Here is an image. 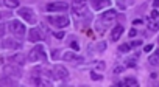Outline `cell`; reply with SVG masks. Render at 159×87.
<instances>
[{
  "instance_id": "d4e9b609",
  "label": "cell",
  "mask_w": 159,
  "mask_h": 87,
  "mask_svg": "<svg viewBox=\"0 0 159 87\" xmlns=\"http://www.w3.org/2000/svg\"><path fill=\"white\" fill-rule=\"evenodd\" d=\"M127 62H128V64H127L128 67H134V65H136V62H134V59H128V61H127Z\"/></svg>"
},
{
  "instance_id": "52a82bcc",
  "label": "cell",
  "mask_w": 159,
  "mask_h": 87,
  "mask_svg": "<svg viewBox=\"0 0 159 87\" xmlns=\"http://www.w3.org/2000/svg\"><path fill=\"white\" fill-rule=\"evenodd\" d=\"M53 75H55L56 79H61V81H66L69 78V72L66 67L62 65H55L53 67Z\"/></svg>"
},
{
  "instance_id": "8fae6325",
  "label": "cell",
  "mask_w": 159,
  "mask_h": 87,
  "mask_svg": "<svg viewBox=\"0 0 159 87\" xmlns=\"http://www.w3.org/2000/svg\"><path fill=\"white\" fill-rule=\"evenodd\" d=\"M62 59H64V61H69V62H84V58H83V56H78L77 53H72V51L64 53Z\"/></svg>"
},
{
  "instance_id": "2e32d148",
  "label": "cell",
  "mask_w": 159,
  "mask_h": 87,
  "mask_svg": "<svg viewBox=\"0 0 159 87\" xmlns=\"http://www.w3.org/2000/svg\"><path fill=\"white\" fill-rule=\"evenodd\" d=\"M148 28L151 30V31H158L159 30V17L158 19H154V20H148Z\"/></svg>"
},
{
  "instance_id": "5b68a950",
  "label": "cell",
  "mask_w": 159,
  "mask_h": 87,
  "mask_svg": "<svg viewBox=\"0 0 159 87\" xmlns=\"http://www.w3.org/2000/svg\"><path fill=\"white\" fill-rule=\"evenodd\" d=\"M17 14L21 16V17L24 19L25 22H28V23H34V22H36V14H34V11H33L31 8H28V6H22V8L19 9Z\"/></svg>"
},
{
  "instance_id": "e0dca14e",
  "label": "cell",
  "mask_w": 159,
  "mask_h": 87,
  "mask_svg": "<svg viewBox=\"0 0 159 87\" xmlns=\"http://www.w3.org/2000/svg\"><path fill=\"white\" fill-rule=\"evenodd\" d=\"M123 84L125 86H132V87H136V86H139V82H137V79L136 78H125V81H123Z\"/></svg>"
},
{
  "instance_id": "6da1fadb",
  "label": "cell",
  "mask_w": 159,
  "mask_h": 87,
  "mask_svg": "<svg viewBox=\"0 0 159 87\" xmlns=\"http://www.w3.org/2000/svg\"><path fill=\"white\" fill-rule=\"evenodd\" d=\"M28 59H30V62H39V61L45 62V61H47V53H45V48L42 45H36L34 48L30 51Z\"/></svg>"
},
{
  "instance_id": "cb8c5ba5",
  "label": "cell",
  "mask_w": 159,
  "mask_h": 87,
  "mask_svg": "<svg viewBox=\"0 0 159 87\" xmlns=\"http://www.w3.org/2000/svg\"><path fill=\"white\" fill-rule=\"evenodd\" d=\"M123 70H125V65H119V67H115V69H114V72L120 73V72H123Z\"/></svg>"
},
{
  "instance_id": "4dcf8cb0",
  "label": "cell",
  "mask_w": 159,
  "mask_h": 87,
  "mask_svg": "<svg viewBox=\"0 0 159 87\" xmlns=\"http://www.w3.org/2000/svg\"><path fill=\"white\" fill-rule=\"evenodd\" d=\"M136 33H137V31H136V30H134V28H132V30H131V31H130V36H131V38H134V36H136Z\"/></svg>"
},
{
  "instance_id": "3957f363",
  "label": "cell",
  "mask_w": 159,
  "mask_h": 87,
  "mask_svg": "<svg viewBox=\"0 0 159 87\" xmlns=\"http://www.w3.org/2000/svg\"><path fill=\"white\" fill-rule=\"evenodd\" d=\"M47 20H48V23L58 26V28H66V26H69V23H70L67 16H48Z\"/></svg>"
},
{
  "instance_id": "d6986e66",
  "label": "cell",
  "mask_w": 159,
  "mask_h": 87,
  "mask_svg": "<svg viewBox=\"0 0 159 87\" xmlns=\"http://www.w3.org/2000/svg\"><path fill=\"white\" fill-rule=\"evenodd\" d=\"M131 48V44H122L120 47H119V51L120 53H128Z\"/></svg>"
},
{
  "instance_id": "9a60e30c",
  "label": "cell",
  "mask_w": 159,
  "mask_h": 87,
  "mask_svg": "<svg viewBox=\"0 0 159 87\" xmlns=\"http://www.w3.org/2000/svg\"><path fill=\"white\" fill-rule=\"evenodd\" d=\"M3 47H5V48H9V50H19L21 48V44L13 41V39H5V41H3Z\"/></svg>"
},
{
  "instance_id": "603a6c76",
  "label": "cell",
  "mask_w": 159,
  "mask_h": 87,
  "mask_svg": "<svg viewBox=\"0 0 159 87\" xmlns=\"http://www.w3.org/2000/svg\"><path fill=\"white\" fill-rule=\"evenodd\" d=\"M53 36H55L56 39H62V38H64V33H62V31H59V33H53Z\"/></svg>"
},
{
  "instance_id": "7c38bea8",
  "label": "cell",
  "mask_w": 159,
  "mask_h": 87,
  "mask_svg": "<svg viewBox=\"0 0 159 87\" xmlns=\"http://www.w3.org/2000/svg\"><path fill=\"white\" fill-rule=\"evenodd\" d=\"M117 17V11L115 9H108V11H105L103 14H101V22H112L114 19Z\"/></svg>"
},
{
  "instance_id": "1f68e13d",
  "label": "cell",
  "mask_w": 159,
  "mask_h": 87,
  "mask_svg": "<svg viewBox=\"0 0 159 87\" xmlns=\"http://www.w3.org/2000/svg\"><path fill=\"white\" fill-rule=\"evenodd\" d=\"M153 6H154V8H156V6H159V0H154V2H153Z\"/></svg>"
},
{
  "instance_id": "ffe728a7",
  "label": "cell",
  "mask_w": 159,
  "mask_h": 87,
  "mask_svg": "<svg viewBox=\"0 0 159 87\" xmlns=\"http://www.w3.org/2000/svg\"><path fill=\"white\" fill-rule=\"evenodd\" d=\"M148 62H150V64L153 65V67H156V65H159V58H158L156 55H154V56H151V58L148 59Z\"/></svg>"
},
{
  "instance_id": "484cf974",
  "label": "cell",
  "mask_w": 159,
  "mask_h": 87,
  "mask_svg": "<svg viewBox=\"0 0 159 87\" xmlns=\"http://www.w3.org/2000/svg\"><path fill=\"white\" fill-rule=\"evenodd\" d=\"M158 17H159V13L156 11V9H154V11L151 13V19H158Z\"/></svg>"
},
{
  "instance_id": "44dd1931",
  "label": "cell",
  "mask_w": 159,
  "mask_h": 87,
  "mask_svg": "<svg viewBox=\"0 0 159 87\" xmlns=\"http://www.w3.org/2000/svg\"><path fill=\"white\" fill-rule=\"evenodd\" d=\"M91 78L94 79V81H100V79H103V76H101V75H97L95 72H92L91 73Z\"/></svg>"
},
{
  "instance_id": "f546056e",
  "label": "cell",
  "mask_w": 159,
  "mask_h": 87,
  "mask_svg": "<svg viewBox=\"0 0 159 87\" xmlns=\"http://www.w3.org/2000/svg\"><path fill=\"white\" fill-rule=\"evenodd\" d=\"M151 50H153V45H151V44H148V45L145 47V51H151Z\"/></svg>"
},
{
  "instance_id": "ac0fdd59",
  "label": "cell",
  "mask_w": 159,
  "mask_h": 87,
  "mask_svg": "<svg viewBox=\"0 0 159 87\" xmlns=\"http://www.w3.org/2000/svg\"><path fill=\"white\" fill-rule=\"evenodd\" d=\"M3 2L8 8H17L19 6V0H3Z\"/></svg>"
},
{
  "instance_id": "f1b7e54d",
  "label": "cell",
  "mask_w": 159,
  "mask_h": 87,
  "mask_svg": "<svg viewBox=\"0 0 159 87\" xmlns=\"http://www.w3.org/2000/svg\"><path fill=\"white\" fill-rule=\"evenodd\" d=\"M140 41H134V42H131V47H139V45H140Z\"/></svg>"
},
{
  "instance_id": "5bb4252c",
  "label": "cell",
  "mask_w": 159,
  "mask_h": 87,
  "mask_svg": "<svg viewBox=\"0 0 159 87\" xmlns=\"http://www.w3.org/2000/svg\"><path fill=\"white\" fill-rule=\"evenodd\" d=\"M9 62H13V64H17V65H24L25 64V56L22 55V53L13 55L11 58H9Z\"/></svg>"
},
{
  "instance_id": "9c48e42d",
  "label": "cell",
  "mask_w": 159,
  "mask_h": 87,
  "mask_svg": "<svg viewBox=\"0 0 159 87\" xmlns=\"http://www.w3.org/2000/svg\"><path fill=\"white\" fill-rule=\"evenodd\" d=\"M92 5V8L95 9V11H100V9H105L108 8L109 5H111V0H89Z\"/></svg>"
},
{
  "instance_id": "4fadbf2b",
  "label": "cell",
  "mask_w": 159,
  "mask_h": 87,
  "mask_svg": "<svg viewBox=\"0 0 159 87\" xmlns=\"http://www.w3.org/2000/svg\"><path fill=\"white\" fill-rule=\"evenodd\" d=\"M28 41L30 42H39V41H42V36H41V33L38 31V30H30L28 31Z\"/></svg>"
},
{
  "instance_id": "30bf717a",
  "label": "cell",
  "mask_w": 159,
  "mask_h": 87,
  "mask_svg": "<svg viewBox=\"0 0 159 87\" xmlns=\"http://www.w3.org/2000/svg\"><path fill=\"white\" fill-rule=\"evenodd\" d=\"M123 31H125V28H123V25H115L114 28L111 30V41H119V39L122 38V34H123Z\"/></svg>"
},
{
  "instance_id": "277c9868",
  "label": "cell",
  "mask_w": 159,
  "mask_h": 87,
  "mask_svg": "<svg viewBox=\"0 0 159 87\" xmlns=\"http://www.w3.org/2000/svg\"><path fill=\"white\" fill-rule=\"evenodd\" d=\"M9 31L14 36H17V38H22L27 30H25V25L21 20H11L9 22Z\"/></svg>"
},
{
  "instance_id": "4316f807",
  "label": "cell",
  "mask_w": 159,
  "mask_h": 87,
  "mask_svg": "<svg viewBox=\"0 0 159 87\" xmlns=\"http://www.w3.org/2000/svg\"><path fill=\"white\" fill-rule=\"evenodd\" d=\"M70 47H72L74 50H78V44L75 42V41H74V42H70Z\"/></svg>"
},
{
  "instance_id": "d6a6232c",
  "label": "cell",
  "mask_w": 159,
  "mask_h": 87,
  "mask_svg": "<svg viewBox=\"0 0 159 87\" xmlns=\"http://www.w3.org/2000/svg\"><path fill=\"white\" fill-rule=\"evenodd\" d=\"M156 56H158V58H159V50H156Z\"/></svg>"
},
{
  "instance_id": "7402d4cb",
  "label": "cell",
  "mask_w": 159,
  "mask_h": 87,
  "mask_svg": "<svg viewBox=\"0 0 159 87\" xmlns=\"http://www.w3.org/2000/svg\"><path fill=\"white\" fill-rule=\"evenodd\" d=\"M5 33H6L5 23H0V38H3V36H5Z\"/></svg>"
},
{
  "instance_id": "8992f818",
  "label": "cell",
  "mask_w": 159,
  "mask_h": 87,
  "mask_svg": "<svg viewBox=\"0 0 159 87\" xmlns=\"http://www.w3.org/2000/svg\"><path fill=\"white\" fill-rule=\"evenodd\" d=\"M69 9V5L66 2H52L47 5V11L50 13H56V11H67Z\"/></svg>"
},
{
  "instance_id": "83f0119b",
  "label": "cell",
  "mask_w": 159,
  "mask_h": 87,
  "mask_svg": "<svg viewBox=\"0 0 159 87\" xmlns=\"http://www.w3.org/2000/svg\"><path fill=\"white\" fill-rule=\"evenodd\" d=\"M52 58H53V59L58 58V50H53V51H52Z\"/></svg>"
},
{
  "instance_id": "7a4b0ae2",
  "label": "cell",
  "mask_w": 159,
  "mask_h": 87,
  "mask_svg": "<svg viewBox=\"0 0 159 87\" xmlns=\"http://www.w3.org/2000/svg\"><path fill=\"white\" fill-rule=\"evenodd\" d=\"M72 11H74V14L78 16V17L86 16L87 14V3H86V0H75V2L72 3Z\"/></svg>"
},
{
  "instance_id": "ba28073f",
  "label": "cell",
  "mask_w": 159,
  "mask_h": 87,
  "mask_svg": "<svg viewBox=\"0 0 159 87\" xmlns=\"http://www.w3.org/2000/svg\"><path fill=\"white\" fill-rule=\"evenodd\" d=\"M3 73L8 76H21V69L16 67V64H8L6 67H3Z\"/></svg>"
}]
</instances>
